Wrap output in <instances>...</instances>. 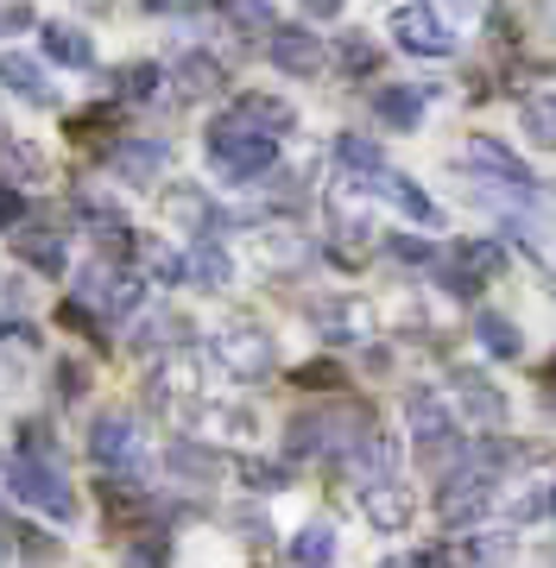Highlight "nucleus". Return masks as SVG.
Segmentation results:
<instances>
[{
	"label": "nucleus",
	"instance_id": "nucleus-1",
	"mask_svg": "<svg viewBox=\"0 0 556 568\" xmlns=\"http://www.w3.org/2000/svg\"><path fill=\"white\" fill-rule=\"evenodd\" d=\"M209 159H215V171L222 178H266L272 164V140L260 133V126H247L241 114H222V121L209 126Z\"/></svg>",
	"mask_w": 556,
	"mask_h": 568
},
{
	"label": "nucleus",
	"instance_id": "nucleus-2",
	"mask_svg": "<svg viewBox=\"0 0 556 568\" xmlns=\"http://www.w3.org/2000/svg\"><path fill=\"white\" fill-rule=\"evenodd\" d=\"M7 487H13V499H26V506L44 511V518H63V525H70V511H77V493H70L58 462H26V455H13Z\"/></svg>",
	"mask_w": 556,
	"mask_h": 568
},
{
	"label": "nucleus",
	"instance_id": "nucleus-3",
	"mask_svg": "<svg viewBox=\"0 0 556 568\" xmlns=\"http://www.w3.org/2000/svg\"><path fill=\"white\" fill-rule=\"evenodd\" d=\"M392 39H398V51H417V58H449L455 51V32L443 26L436 7H398L392 13Z\"/></svg>",
	"mask_w": 556,
	"mask_h": 568
},
{
	"label": "nucleus",
	"instance_id": "nucleus-4",
	"mask_svg": "<svg viewBox=\"0 0 556 568\" xmlns=\"http://www.w3.org/2000/svg\"><path fill=\"white\" fill-rule=\"evenodd\" d=\"M77 304L127 316V310L140 304V278H133V272H121V265H89L83 284H77Z\"/></svg>",
	"mask_w": 556,
	"mask_h": 568
},
{
	"label": "nucleus",
	"instance_id": "nucleus-5",
	"mask_svg": "<svg viewBox=\"0 0 556 568\" xmlns=\"http://www.w3.org/2000/svg\"><path fill=\"white\" fill-rule=\"evenodd\" d=\"M361 190L367 196H380L386 209H398L405 222H417V227H436V203L417 190L412 178H398V171H373V178H361Z\"/></svg>",
	"mask_w": 556,
	"mask_h": 568
},
{
	"label": "nucleus",
	"instance_id": "nucleus-6",
	"mask_svg": "<svg viewBox=\"0 0 556 568\" xmlns=\"http://www.w3.org/2000/svg\"><path fill=\"white\" fill-rule=\"evenodd\" d=\"M266 58L285 70V77H316L323 70V44H316V32H304V26H279L266 39Z\"/></svg>",
	"mask_w": 556,
	"mask_h": 568
},
{
	"label": "nucleus",
	"instance_id": "nucleus-7",
	"mask_svg": "<svg viewBox=\"0 0 556 568\" xmlns=\"http://www.w3.org/2000/svg\"><path fill=\"white\" fill-rule=\"evenodd\" d=\"M215 354H222L241 379H260V373L272 366V342L260 335V328H222V335H215Z\"/></svg>",
	"mask_w": 556,
	"mask_h": 568
},
{
	"label": "nucleus",
	"instance_id": "nucleus-8",
	"mask_svg": "<svg viewBox=\"0 0 556 568\" xmlns=\"http://www.w3.org/2000/svg\"><path fill=\"white\" fill-rule=\"evenodd\" d=\"M487 499H494V474L462 467L449 487H443V518H449V525H462V518H481V511H487Z\"/></svg>",
	"mask_w": 556,
	"mask_h": 568
},
{
	"label": "nucleus",
	"instance_id": "nucleus-9",
	"mask_svg": "<svg viewBox=\"0 0 556 568\" xmlns=\"http://www.w3.org/2000/svg\"><path fill=\"white\" fill-rule=\"evenodd\" d=\"M361 511H367V525H380V530H405L412 525V487L373 480V487H361Z\"/></svg>",
	"mask_w": 556,
	"mask_h": 568
},
{
	"label": "nucleus",
	"instance_id": "nucleus-10",
	"mask_svg": "<svg viewBox=\"0 0 556 568\" xmlns=\"http://www.w3.org/2000/svg\"><path fill=\"white\" fill-rule=\"evenodd\" d=\"M165 164H171L165 140H127V145H114V171H121L127 183H159V178H165Z\"/></svg>",
	"mask_w": 556,
	"mask_h": 568
},
{
	"label": "nucleus",
	"instance_id": "nucleus-11",
	"mask_svg": "<svg viewBox=\"0 0 556 568\" xmlns=\"http://www.w3.org/2000/svg\"><path fill=\"white\" fill-rule=\"evenodd\" d=\"M462 159L481 164V171H494V183H506V190H518V196L532 190V171H525V164H518L499 140H468V152H462Z\"/></svg>",
	"mask_w": 556,
	"mask_h": 568
},
{
	"label": "nucleus",
	"instance_id": "nucleus-12",
	"mask_svg": "<svg viewBox=\"0 0 556 568\" xmlns=\"http://www.w3.org/2000/svg\"><path fill=\"white\" fill-rule=\"evenodd\" d=\"M133 424H127V417H95V436H89V455H95V462L102 467H127L133 462Z\"/></svg>",
	"mask_w": 556,
	"mask_h": 568
},
{
	"label": "nucleus",
	"instance_id": "nucleus-13",
	"mask_svg": "<svg viewBox=\"0 0 556 568\" xmlns=\"http://www.w3.org/2000/svg\"><path fill=\"white\" fill-rule=\"evenodd\" d=\"M228 278H234V265H228V253L215 241H196L184 253V284H196V291H222Z\"/></svg>",
	"mask_w": 556,
	"mask_h": 568
},
{
	"label": "nucleus",
	"instance_id": "nucleus-14",
	"mask_svg": "<svg viewBox=\"0 0 556 568\" xmlns=\"http://www.w3.org/2000/svg\"><path fill=\"white\" fill-rule=\"evenodd\" d=\"M44 58L83 70V63H95V44H89V32H77V26L58 20V26H44Z\"/></svg>",
	"mask_w": 556,
	"mask_h": 568
},
{
	"label": "nucleus",
	"instance_id": "nucleus-15",
	"mask_svg": "<svg viewBox=\"0 0 556 568\" xmlns=\"http://www.w3.org/2000/svg\"><path fill=\"white\" fill-rule=\"evenodd\" d=\"M0 82L13 89V95H26V102H51V89H44V70L32 58H20V51H0Z\"/></svg>",
	"mask_w": 556,
	"mask_h": 568
},
{
	"label": "nucleus",
	"instance_id": "nucleus-16",
	"mask_svg": "<svg viewBox=\"0 0 556 568\" xmlns=\"http://www.w3.org/2000/svg\"><path fill=\"white\" fill-rule=\"evenodd\" d=\"M13 253L32 260L39 272H63V241L51 227H13Z\"/></svg>",
	"mask_w": 556,
	"mask_h": 568
},
{
	"label": "nucleus",
	"instance_id": "nucleus-17",
	"mask_svg": "<svg viewBox=\"0 0 556 568\" xmlns=\"http://www.w3.org/2000/svg\"><path fill=\"white\" fill-rule=\"evenodd\" d=\"M234 114H241L247 126H260L266 140H279V133H291V108L279 102V95H241V102H234Z\"/></svg>",
	"mask_w": 556,
	"mask_h": 568
},
{
	"label": "nucleus",
	"instance_id": "nucleus-18",
	"mask_svg": "<svg viewBox=\"0 0 556 568\" xmlns=\"http://www.w3.org/2000/svg\"><path fill=\"white\" fill-rule=\"evenodd\" d=\"M215 89H222V63L215 58L196 51V58L178 63V95H184V102H203V95H215Z\"/></svg>",
	"mask_w": 556,
	"mask_h": 568
},
{
	"label": "nucleus",
	"instance_id": "nucleus-19",
	"mask_svg": "<svg viewBox=\"0 0 556 568\" xmlns=\"http://www.w3.org/2000/svg\"><path fill=\"white\" fill-rule=\"evenodd\" d=\"M291 562L297 568H330L335 562V530L330 525H304L291 537Z\"/></svg>",
	"mask_w": 556,
	"mask_h": 568
},
{
	"label": "nucleus",
	"instance_id": "nucleus-20",
	"mask_svg": "<svg viewBox=\"0 0 556 568\" xmlns=\"http://www.w3.org/2000/svg\"><path fill=\"white\" fill-rule=\"evenodd\" d=\"M373 114H380L386 126H417L424 95H417V89H373Z\"/></svg>",
	"mask_w": 556,
	"mask_h": 568
},
{
	"label": "nucleus",
	"instance_id": "nucleus-21",
	"mask_svg": "<svg viewBox=\"0 0 556 568\" xmlns=\"http://www.w3.org/2000/svg\"><path fill=\"white\" fill-rule=\"evenodd\" d=\"M474 335H481V347H487V354H494V361H513L518 347V328L506 323V316H494V310H481V316H474Z\"/></svg>",
	"mask_w": 556,
	"mask_h": 568
},
{
	"label": "nucleus",
	"instance_id": "nucleus-22",
	"mask_svg": "<svg viewBox=\"0 0 556 568\" xmlns=\"http://www.w3.org/2000/svg\"><path fill=\"white\" fill-rule=\"evenodd\" d=\"M499 265H506V253H499L494 241H468V246H455V272L468 284H481V278H494Z\"/></svg>",
	"mask_w": 556,
	"mask_h": 568
},
{
	"label": "nucleus",
	"instance_id": "nucleus-23",
	"mask_svg": "<svg viewBox=\"0 0 556 568\" xmlns=\"http://www.w3.org/2000/svg\"><path fill=\"white\" fill-rule=\"evenodd\" d=\"M462 405H468V417H474L481 429H494L499 417H506V398H499V392L487 386V379H474V373L462 379Z\"/></svg>",
	"mask_w": 556,
	"mask_h": 568
},
{
	"label": "nucleus",
	"instance_id": "nucleus-24",
	"mask_svg": "<svg viewBox=\"0 0 556 568\" xmlns=\"http://www.w3.org/2000/svg\"><path fill=\"white\" fill-rule=\"evenodd\" d=\"M335 159L348 164V171H361V178L386 171V152H380V140H367V133H342V140H335Z\"/></svg>",
	"mask_w": 556,
	"mask_h": 568
},
{
	"label": "nucleus",
	"instance_id": "nucleus-25",
	"mask_svg": "<svg viewBox=\"0 0 556 568\" xmlns=\"http://www.w3.org/2000/svg\"><path fill=\"white\" fill-rule=\"evenodd\" d=\"M159 82H165L159 63H127V70H114V95H121V102H152Z\"/></svg>",
	"mask_w": 556,
	"mask_h": 568
},
{
	"label": "nucleus",
	"instance_id": "nucleus-26",
	"mask_svg": "<svg viewBox=\"0 0 556 568\" xmlns=\"http://www.w3.org/2000/svg\"><path fill=\"white\" fill-rule=\"evenodd\" d=\"M32 354H39V335H32V323H7V328H0V373H20Z\"/></svg>",
	"mask_w": 556,
	"mask_h": 568
},
{
	"label": "nucleus",
	"instance_id": "nucleus-27",
	"mask_svg": "<svg viewBox=\"0 0 556 568\" xmlns=\"http://www.w3.org/2000/svg\"><path fill=\"white\" fill-rule=\"evenodd\" d=\"M518 121H525V133L537 145H556V95H525L518 102Z\"/></svg>",
	"mask_w": 556,
	"mask_h": 568
},
{
	"label": "nucleus",
	"instance_id": "nucleus-28",
	"mask_svg": "<svg viewBox=\"0 0 556 568\" xmlns=\"http://www.w3.org/2000/svg\"><path fill=\"white\" fill-rule=\"evenodd\" d=\"M342 70L348 77H373L380 70V44L361 39V32H342Z\"/></svg>",
	"mask_w": 556,
	"mask_h": 568
},
{
	"label": "nucleus",
	"instance_id": "nucleus-29",
	"mask_svg": "<svg viewBox=\"0 0 556 568\" xmlns=\"http://www.w3.org/2000/svg\"><path fill=\"white\" fill-rule=\"evenodd\" d=\"M323 328H330V342H354V335H367V316L354 304H323Z\"/></svg>",
	"mask_w": 556,
	"mask_h": 568
},
{
	"label": "nucleus",
	"instance_id": "nucleus-30",
	"mask_svg": "<svg viewBox=\"0 0 556 568\" xmlns=\"http://www.w3.org/2000/svg\"><path fill=\"white\" fill-rule=\"evenodd\" d=\"M196 398V361H165L159 366V398Z\"/></svg>",
	"mask_w": 556,
	"mask_h": 568
},
{
	"label": "nucleus",
	"instance_id": "nucleus-31",
	"mask_svg": "<svg viewBox=\"0 0 556 568\" xmlns=\"http://www.w3.org/2000/svg\"><path fill=\"white\" fill-rule=\"evenodd\" d=\"M253 246H260V260H272V265H297L310 253V246L297 241V234H285V227H279V234H260Z\"/></svg>",
	"mask_w": 556,
	"mask_h": 568
},
{
	"label": "nucleus",
	"instance_id": "nucleus-32",
	"mask_svg": "<svg viewBox=\"0 0 556 568\" xmlns=\"http://www.w3.org/2000/svg\"><path fill=\"white\" fill-rule=\"evenodd\" d=\"M228 20L241 32H272V7L266 0H228Z\"/></svg>",
	"mask_w": 556,
	"mask_h": 568
},
{
	"label": "nucleus",
	"instance_id": "nucleus-33",
	"mask_svg": "<svg viewBox=\"0 0 556 568\" xmlns=\"http://www.w3.org/2000/svg\"><path fill=\"white\" fill-rule=\"evenodd\" d=\"M145 272L159 284H171V278H184V260L171 253V246H159V241H145Z\"/></svg>",
	"mask_w": 556,
	"mask_h": 568
},
{
	"label": "nucleus",
	"instance_id": "nucleus-34",
	"mask_svg": "<svg viewBox=\"0 0 556 568\" xmlns=\"http://www.w3.org/2000/svg\"><path fill=\"white\" fill-rule=\"evenodd\" d=\"M0 171H7V178H39L44 164H39L32 145H0Z\"/></svg>",
	"mask_w": 556,
	"mask_h": 568
},
{
	"label": "nucleus",
	"instance_id": "nucleus-35",
	"mask_svg": "<svg viewBox=\"0 0 556 568\" xmlns=\"http://www.w3.org/2000/svg\"><path fill=\"white\" fill-rule=\"evenodd\" d=\"M20 215H26V196L13 190V183H0V227L13 234V227H20Z\"/></svg>",
	"mask_w": 556,
	"mask_h": 568
},
{
	"label": "nucleus",
	"instance_id": "nucleus-36",
	"mask_svg": "<svg viewBox=\"0 0 556 568\" xmlns=\"http://www.w3.org/2000/svg\"><path fill=\"white\" fill-rule=\"evenodd\" d=\"M297 386H310V392H330V386H342V366H304V373H297Z\"/></svg>",
	"mask_w": 556,
	"mask_h": 568
},
{
	"label": "nucleus",
	"instance_id": "nucleus-37",
	"mask_svg": "<svg viewBox=\"0 0 556 568\" xmlns=\"http://www.w3.org/2000/svg\"><path fill=\"white\" fill-rule=\"evenodd\" d=\"M20 26H32V7H26V0H0V39L20 32Z\"/></svg>",
	"mask_w": 556,
	"mask_h": 568
},
{
	"label": "nucleus",
	"instance_id": "nucleus-38",
	"mask_svg": "<svg viewBox=\"0 0 556 568\" xmlns=\"http://www.w3.org/2000/svg\"><path fill=\"white\" fill-rule=\"evenodd\" d=\"M544 506H550L544 493H513V499H506V518H537Z\"/></svg>",
	"mask_w": 556,
	"mask_h": 568
},
{
	"label": "nucleus",
	"instance_id": "nucleus-39",
	"mask_svg": "<svg viewBox=\"0 0 556 568\" xmlns=\"http://www.w3.org/2000/svg\"><path fill=\"white\" fill-rule=\"evenodd\" d=\"M58 392H63V398H83V366H77V361L58 366Z\"/></svg>",
	"mask_w": 556,
	"mask_h": 568
},
{
	"label": "nucleus",
	"instance_id": "nucleus-40",
	"mask_svg": "<svg viewBox=\"0 0 556 568\" xmlns=\"http://www.w3.org/2000/svg\"><path fill=\"white\" fill-rule=\"evenodd\" d=\"M412 568H468V562H462L455 549H424V556H417Z\"/></svg>",
	"mask_w": 556,
	"mask_h": 568
},
{
	"label": "nucleus",
	"instance_id": "nucleus-41",
	"mask_svg": "<svg viewBox=\"0 0 556 568\" xmlns=\"http://www.w3.org/2000/svg\"><path fill=\"white\" fill-rule=\"evenodd\" d=\"M70 126H77V140H95V133L108 126V108H95V114H77Z\"/></svg>",
	"mask_w": 556,
	"mask_h": 568
},
{
	"label": "nucleus",
	"instance_id": "nucleus-42",
	"mask_svg": "<svg viewBox=\"0 0 556 568\" xmlns=\"http://www.w3.org/2000/svg\"><path fill=\"white\" fill-rule=\"evenodd\" d=\"M7 310H26V284H20V278L0 284V316H7Z\"/></svg>",
	"mask_w": 556,
	"mask_h": 568
},
{
	"label": "nucleus",
	"instance_id": "nucleus-43",
	"mask_svg": "<svg viewBox=\"0 0 556 568\" xmlns=\"http://www.w3.org/2000/svg\"><path fill=\"white\" fill-rule=\"evenodd\" d=\"M304 13H310V20H335V13H342V0H304Z\"/></svg>",
	"mask_w": 556,
	"mask_h": 568
},
{
	"label": "nucleus",
	"instance_id": "nucleus-44",
	"mask_svg": "<svg viewBox=\"0 0 556 568\" xmlns=\"http://www.w3.org/2000/svg\"><path fill=\"white\" fill-rule=\"evenodd\" d=\"M398 260H436L431 241H398Z\"/></svg>",
	"mask_w": 556,
	"mask_h": 568
},
{
	"label": "nucleus",
	"instance_id": "nucleus-45",
	"mask_svg": "<svg viewBox=\"0 0 556 568\" xmlns=\"http://www.w3.org/2000/svg\"><path fill=\"white\" fill-rule=\"evenodd\" d=\"M145 7H165V13H190L196 0H145Z\"/></svg>",
	"mask_w": 556,
	"mask_h": 568
},
{
	"label": "nucleus",
	"instance_id": "nucleus-46",
	"mask_svg": "<svg viewBox=\"0 0 556 568\" xmlns=\"http://www.w3.org/2000/svg\"><path fill=\"white\" fill-rule=\"evenodd\" d=\"M7 549H13V537H0V568H7Z\"/></svg>",
	"mask_w": 556,
	"mask_h": 568
},
{
	"label": "nucleus",
	"instance_id": "nucleus-47",
	"mask_svg": "<svg viewBox=\"0 0 556 568\" xmlns=\"http://www.w3.org/2000/svg\"><path fill=\"white\" fill-rule=\"evenodd\" d=\"M0 493H7V480H0Z\"/></svg>",
	"mask_w": 556,
	"mask_h": 568
}]
</instances>
